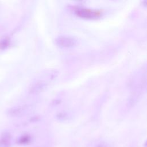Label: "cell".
<instances>
[{
    "label": "cell",
    "instance_id": "2",
    "mask_svg": "<svg viewBox=\"0 0 147 147\" xmlns=\"http://www.w3.org/2000/svg\"><path fill=\"white\" fill-rule=\"evenodd\" d=\"M49 82L44 79H39L32 84L29 91L32 94H38L43 91L48 86Z\"/></svg>",
    "mask_w": 147,
    "mask_h": 147
},
{
    "label": "cell",
    "instance_id": "4",
    "mask_svg": "<svg viewBox=\"0 0 147 147\" xmlns=\"http://www.w3.org/2000/svg\"><path fill=\"white\" fill-rule=\"evenodd\" d=\"M27 109V106L25 105L18 106L11 108L8 111V114L11 116H18L22 114Z\"/></svg>",
    "mask_w": 147,
    "mask_h": 147
},
{
    "label": "cell",
    "instance_id": "5",
    "mask_svg": "<svg viewBox=\"0 0 147 147\" xmlns=\"http://www.w3.org/2000/svg\"><path fill=\"white\" fill-rule=\"evenodd\" d=\"M11 139V135L9 133H3L0 137V147H10Z\"/></svg>",
    "mask_w": 147,
    "mask_h": 147
},
{
    "label": "cell",
    "instance_id": "3",
    "mask_svg": "<svg viewBox=\"0 0 147 147\" xmlns=\"http://www.w3.org/2000/svg\"><path fill=\"white\" fill-rule=\"evenodd\" d=\"M76 14L83 18H94L99 15V13L94 10L87 8H78L76 10Z\"/></svg>",
    "mask_w": 147,
    "mask_h": 147
},
{
    "label": "cell",
    "instance_id": "1",
    "mask_svg": "<svg viewBox=\"0 0 147 147\" xmlns=\"http://www.w3.org/2000/svg\"><path fill=\"white\" fill-rule=\"evenodd\" d=\"M55 42L60 48H71L76 45L77 40L72 36L62 35L58 36L55 39Z\"/></svg>",
    "mask_w": 147,
    "mask_h": 147
},
{
    "label": "cell",
    "instance_id": "8",
    "mask_svg": "<svg viewBox=\"0 0 147 147\" xmlns=\"http://www.w3.org/2000/svg\"><path fill=\"white\" fill-rule=\"evenodd\" d=\"M98 147H106V146H105L103 145H99Z\"/></svg>",
    "mask_w": 147,
    "mask_h": 147
},
{
    "label": "cell",
    "instance_id": "6",
    "mask_svg": "<svg viewBox=\"0 0 147 147\" xmlns=\"http://www.w3.org/2000/svg\"><path fill=\"white\" fill-rule=\"evenodd\" d=\"M31 141V137L28 134L22 136L18 140V144L20 145H26L28 144Z\"/></svg>",
    "mask_w": 147,
    "mask_h": 147
},
{
    "label": "cell",
    "instance_id": "7",
    "mask_svg": "<svg viewBox=\"0 0 147 147\" xmlns=\"http://www.w3.org/2000/svg\"><path fill=\"white\" fill-rule=\"evenodd\" d=\"M10 44V40L7 37H4L0 40V48L3 49L8 47Z\"/></svg>",
    "mask_w": 147,
    "mask_h": 147
}]
</instances>
